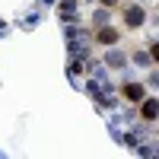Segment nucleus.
Returning a JSON list of instances; mask_svg holds the SVG:
<instances>
[{
  "instance_id": "0eeeda50",
  "label": "nucleus",
  "mask_w": 159,
  "mask_h": 159,
  "mask_svg": "<svg viewBox=\"0 0 159 159\" xmlns=\"http://www.w3.org/2000/svg\"><path fill=\"white\" fill-rule=\"evenodd\" d=\"M153 61H159V45H153V54H150Z\"/></svg>"
},
{
  "instance_id": "7ed1b4c3",
  "label": "nucleus",
  "mask_w": 159,
  "mask_h": 159,
  "mask_svg": "<svg viewBox=\"0 0 159 159\" xmlns=\"http://www.w3.org/2000/svg\"><path fill=\"white\" fill-rule=\"evenodd\" d=\"M143 86L140 83H124V99H130V102H143Z\"/></svg>"
},
{
  "instance_id": "6e6552de",
  "label": "nucleus",
  "mask_w": 159,
  "mask_h": 159,
  "mask_svg": "<svg viewBox=\"0 0 159 159\" xmlns=\"http://www.w3.org/2000/svg\"><path fill=\"white\" fill-rule=\"evenodd\" d=\"M102 3H105V7H115V3H118V0H102Z\"/></svg>"
},
{
  "instance_id": "20e7f679",
  "label": "nucleus",
  "mask_w": 159,
  "mask_h": 159,
  "mask_svg": "<svg viewBox=\"0 0 159 159\" xmlns=\"http://www.w3.org/2000/svg\"><path fill=\"white\" fill-rule=\"evenodd\" d=\"M96 38H99L102 45H115V42H118V32H115V29H108V25H105V29H99V35H96Z\"/></svg>"
},
{
  "instance_id": "f257e3e1",
  "label": "nucleus",
  "mask_w": 159,
  "mask_h": 159,
  "mask_svg": "<svg viewBox=\"0 0 159 159\" xmlns=\"http://www.w3.org/2000/svg\"><path fill=\"white\" fill-rule=\"evenodd\" d=\"M143 19H147V13H143V7H127V10H124V22L130 25V29H137V25H143Z\"/></svg>"
},
{
  "instance_id": "423d86ee",
  "label": "nucleus",
  "mask_w": 159,
  "mask_h": 159,
  "mask_svg": "<svg viewBox=\"0 0 159 159\" xmlns=\"http://www.w3.org/2000/svg\"><path fill=\"white\" fill-rule=\"evenodd\" d=\"M150 61H153V57L147 54V51H140V54H134V64H140V67H147Z\"/></svg>"
},
{
  "instance_id": "f03ea898",
  "label": "nucleus",
  "mask_w": 159,
  "mask_h": 159,
  "mask_svg": "<svg viewBox=\"0 0 159 159\" xmlns=\"http://www.w3.org/2000/svg\"><path fill=\"white\" fill-rule=\"evenodd\" d=\"M140 115H143V121H156V118H159V102L156 99H147L140 105Z\"/></svg>"
},
{
  "instance_id": "39448f33",
  "label": "nucleus",
  "mask_w": 159,
  "mask_h": 159,
  "mask_svg": "<svg viewBox=\"0 0 159 159\" xmlns=\"http://www.w3.org/2000/svg\"><path fill=\"white\" fill-rule=\"evenodd\" d=\"M105 61H108V67H124V54H121V51H108Z\"/></svg>"
}]
</instances>
